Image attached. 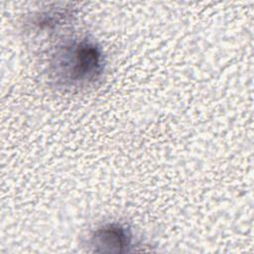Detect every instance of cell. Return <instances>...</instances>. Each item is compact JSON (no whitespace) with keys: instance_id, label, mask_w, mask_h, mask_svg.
<instances>
[{"instance_id":"1","label":"cell","mask_w":254,"mask_h":254,"mask_svg":"<svg viewBox=\"0 0 254 254\" xmlns=\"http://www.w3.org/2000/svg\"><path fill=\"white\" fill-rule=\"evenodd\" d=\"M105 64L103 51L95 41L74 38L56 47L48 62V76L56 87L78 89L100 79Z\"/></svg>"},{"instance_id":"2","label":"cell","mask_w":254,"mask_h":254,"mask_svg":"<svg viewBox=\"0 0 254 254\" xmlns=\"http://www.w3.org/2000/svg\"><path fill=\"white\" fill-rule=\"evenodd\" d=\"M88 245L92 252L125 253L132 251L133 233L118 222H108L96 227L90 234Z\"/></svg>"},{"instance_id":"3","label":"cell","mask_w":254,"mask_h":254,"mask_svg":"<svg viewBox=\"0 0 254 254\" xmlns=\"http://www.w3.org/2000/svg\"><path fill=\"white\" fill-rule=\"evenodd\" d=\"M73 16L68 9H50L36 14L30 24L36 32H52L63 25H66Z\"/></svg>"}]
</instances>
